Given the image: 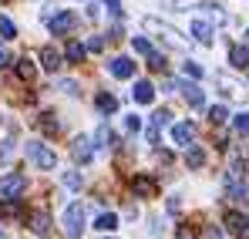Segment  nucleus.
Returning a JSON list of instances; mask_svg holds the SVG:
<instances>
[{
	"mask_svg": "<svg viewBox=\"0 0 249 239\" xmlns=\"http://www.w3.org/2000/svg\"><path fill=\"white\" fill-rule=\"evenodd\" d=\"M84 233V205L81 202H71L64 209V236L68 239H78Z\"/></svg>",
	"mask_w": 249,
	"mask_h": 239,
	"instance_id": "f257e3e1",
	"label": "nucleus"
},
{
	"mask_svg": "<svg viewBox=\"0 0 249 239\" xmlns=\"http://www.w3.org/2000/svg\"><path fill=\"white\" fill-rule=\"evenodd\" d=\"M24 148H27V159L34 162L37 168H44V172H51V168L57 165V155H54V148H47V145H41V142H27Z\"/></svg>",
	"mask_w": 249,
	"mask_h": 239,
	"instance_id": "f03ea898",
	"label": "nucleus"
},
{
	"mask_svg": "<svg viewBox=\"0 0 249 239\" xmlns=\"http://www.w3.org/2000/svg\"><path fill=\"white\" fill-rule=\"evenodd\" d=\"M145 31H152V34H162V37H165L172 47H182V51H185V40H182V34H178V31H172L168 24H159L155 17H145Z\"/></svg>",
	"mask_w": 249,
	"mask_h": 239,
	"instance_id": "7ed1b4c3",
	"label": "nucleus"
},
{
	"mask_svg": "<svg viewBox=\"0 0 249 239\" xmlns=\"http://www.w3.org/2000/svg\"><path fill=\"white\" fill-rule=\"evenodd\" d=\"M20 192H27V175L20 172L0 175V196H20Z\"/></svg>",
	"mask_w": 249,
	"mask_h": 239,
	"instance_id": "20e7f679",
	"label": "nucleus"
},
{
	"mask_svg": "<svg viewBox=\"0 0 249 239\" xmlns=\"http://www.w3.org/2000/svg\"><path fill=\"white\" fill-rule=\"evenodd\" d=\"M226 229L236 239H249V216L246 212H226Z\"/></svg>",
	"mask_w": 249,
	"mask_h": 239,
	"instance_id": "39448f33",
	"label": "nucleus"
},
{
	"mask_svg": "<svg viewBox=\"0 0 249 239\" xmlns=\"http://www.w3.org/2000/svg\"><path fill=\"white\" fill-rule=\"evenodd\" d=\"M47 24H51V34H54V37H61V34H68V31L78 24V17H74L71 10H57V14H54Z\"/></svg>",
	"mask_w": 249,
	"mask_h": 239,
	"instance_id": "423d86ee",
	"label": "nucleus"
},
{
	"mask_svg": "<svg viewBox=\"0 0 249 239\" xmlns=\"http://www.w3.org/2000/svg\"><path fill=\"white\" fill-rule=\"evenodd\" d=\"M168 121H172V111H165V108L152 115V125H148V131H145L148 145H159V138H162V128H165Z\"/></svg>",
	"mask_w": 249,
	"mask_h": 239,
	"instance_id": "0eeeda50",
	"label": "nucleus"
},
{
	"mask_svg": "<svg viewBox=\"0 0 249 239\" xmlns=\"http://www.w3.org/2000/svg\"><path fill=\"white\" fill-rule=\"evenodd\" d=\"M175 88L185 94V101H189L192 108H202V105H206V94H202V88H199L196 81H175Z\"/></svg>",
	"mask_w": 249,
	"mask_h": 239,
	"instance_id": "6e6552de",
	"label": "nucleus"
},
{
	"mask_svg": "<svg viewBox=\"0 0 249 239\" xmlns=\"http://www.w3.org/2000/svg\"><path fill=\"white\" fill-rule=\"evenodd\" d=\"M131 192H135L138 199H152V196L159 192V182H155L152 175H135V179H131Z\"/></svg>",
	"mask_w": 249,
	"mask_h": 239,
	"instance_id": "1a4fd4ad",
	"label": "nucleus"
},
{
	"mask_svg": "<svg viewBox=\"0 0 249 239\" xmlns=\"http://www.w3.org/2000/svg\"><path fill=\"white\" fill-rule=\"evenodd\" d=\"M71 155H74V162H78V165H88V162H91V155H94V148H91V138L78 135V138L71 142Z\"/></svg>",
	"mask_w": 249,
	"mask_h": 239,
	"instance_id": "9d476101",
	"label": "nucleus"
},
{
	"mask_svg": "<svg viewBox=\"0 0 249 239\" xmlns=\"http://www.w3.org/2000/svg\"><path fill=\"white\" fill-rule=\"evenodd\" d=\"M192 138H196V125H192V121H178V125L172 128V142H175V145L189 148V145H192Z\"/></svg>",
	"mask_w": 249,
	"mask_h": 239,
	"instance_id": "9b49d317",
	"label": "nucleus"
},
{
	"mask_svg": "<svg viewBox=\"0 0 249 239\" xmlns=\"http://www.w3.org/2000/svg\"><path fill=\"white\" fill-rule=\"evenodd\" d=\"M24 216V205L17 196H7V199H0V219H20Z\"/></svg>",
	"mask_w": 249,
	"mask_h": 239,
	"instance_id": "f8f14e48",
	"label": "nucleus"
},
{
	"mask_svg": "<svg viewBox=\"0 0 249 239\" xmlns=\"http://www.w3.org/2000/svg\"><path fill=\"white\" fill-rule=\"evenodd\" d=\"M131 98H135L138 105H152V101H155V88H152V81H135Z\"/></svg>",
	"mask_w": 249,
	"mask_h": 239,
	"instance_id": "ddd939ff",
	"label": "nucleus"
},
{
	"mask_svg": "<svg viewBox=\"0 0 249 239\" xmlns=\"http://www.w3.org/2000/svg\"><path fill=\"white\" fill-rule=\"evenodd\" d=\"M108 71H111V74H115V78H131V74H135V61H131V57H115V61H111V64H108Z\"/></svg>",
	"mask_w": 249,
	"mask_h": 239,
	"instance_id": "4468645a",
	"label": "nucleus"
},
{
	"mask_svg": "<svg viewBox=\"0 0 249 239\" xmlns=\"http://www.w3.org/2000/svg\"><path fill=\"white\" fill-rule=\"evenodd\" d=\"M94 105H98L101 115H115V111H118V98H115V94H105V91L94 98Z\"/></svg>",
	"mask_w": 249,
	"mask_h": 239,
	"instance_id": "2eb2a0df",
	"label": "nucleus"
},
{
	"mask_svg": "<svg viewBox=\"0 0 249 239\" xmlns=\"http://www.w3.org/2000/svg\"><path fill=\"white\" fill-rule=\"evenodd\" d=\"M31 229L44 239L51 236V219H47V212H34V216H31Z\"/></svg>",
	"mask_w": 249,
	"mask_h": 239,
	"instance_id": "dca6fc26",
	"label": "nucleus"
},
{
	"mask_svg": "<svg viewBox=\"0 0 249 239\" xmlns=\"http://www.w3.org/2000/svg\"><path fill=\"white\" fill-rule=\"evenodd\" d=\"M41 61H44V68H47V71H61V68H64V64H61L64 57H61L54 47H44V51H41Z\"/></svg>",
	"mask_w": 249,
	"mask_h": 239,
	"instance_id": "f3484780",
	"label": "nucleus"
},
{
	"mask_svg": "<svg viewBox=\"0 0 249 239\" xmlns=\"http://www.w3.org/2000/svg\"><path fill=\"white\" fill-rule=\"evenodd\" d=\"M64 57H68L71 64H81L84 57H88V47H84L81 40H71V44H68V51H64Z\"/></svg>",
	"mask_w": 249,
	"mask_h": 239,
	"instance_id": "a211bd4d",
	"label": "nucleus"
},
{
	"mask_svg": "<svg viewBox=\"0 0 249 239\" xmlns=\"http://www.w3.org/2000/svg\"><path fill=\"white\" fill-rule=\"evenodd\" d=\"M229 64L232 68H249V47H229Z\"/></svg>",
	"mask_w": 249,
	"mask_h": 239,
	"instance_id": "6ab92c4d",
	"label": "nucleus"
},
{
	"mask_svg": "<svg viewBox=\"0 0 249 239\" xmlns=\"http://www.w3.org/2000/svg\"><path fill=\"white\" fill-rule=\"evenodd\" d=\"M94 229H101V233H111V229H118V216H115V212H101V216L94 219Z\"/></svg>",
	"mask_w": 249,
	"mask_h": 239,
	"instance_id": "aec40b11",
	"label": "nucleus"
},
{
	"mask_svg": "<svg viewBox=\"0 0 249 239\" xmlns=\"http://www.w3.org/2000/svg\"><path fill=\"white\" fill-rule=\"evenodd\" d=\"M37 125H41V131H44V135H57V128H61V125H57V115H54V111H44L41 118H37Z\"/></svg>",
	"mask_w": 249,
	"mask_h": 239,
	"instance_id": "412c9836",
	"label": "nucleus"
},
{
	"mask_svg": "<svg viewBox=\"0 0 249 239\" xmlns=\"http://www.w3.org/2000/svg\"><path fill=\"white\" fill-rule=\"evenodd\" d=\"M185 162H189V168H202V165H206V152H202L199 145H189V152H185Z\"/></svg>",
	"mask_w": 249,
	"mask_h": 239,
	"instance_id": "4be33fe9",
	"label": "nucleus"
},
{
	"mask_svg": "<svg viewBox=\"0 0 249 239\" xmlns=\"http://www.w3.org/2000/svg\"><path fill=\"white\" fill-rule=\"evenodd\" d=\"M17 74H20L24 81H34V78H37V68H34V61H31V57H20V61H17Z\"/></svg>",
	"mask_w": 249,
	"mask_h": 239,
	"instance_id": "5701e85b",
	"label": "nucleus"
},
{
	"mask_svg": "<svg viewBox=\"0 0 249 239\" xmlns=\"http://www.w3.org/2000/svg\"><path fill=\"white\" fill-rule=\"evenodd\" d=\"M192 34H196V40L209 44V40H212V27H209L206 20H192Z\"/></svg>",
	"mask_w": 249,
	"mask_h": 239,
	"instance_id": "b1692460",
	"label": "nucleus"
},
{
	"mask_svg": "<svg viewBox=\"0 0 249 239\" xmlns=\"http://www.w3.org/2000/svg\"><path fill=\"white\" fill-rule=\"evenodd\" d=\"M98 148H115V135H111V128H108V125H101V128H98Z\"/></svg>",
	"mask_w": 249,
	"mask_h": 239,
	"instance_id": "393cba45",
	"label": "nucleus"
},
{
	"mask_svg": "<svg viewBox=\"0 0 249 239\" xmlns=\"http://www.w3.org/2000/svg\"><path fill=\"white\" fill-rule=\"evenodd\" d=\"M0 37H3V40L17 37V27H14V20H10V17H3V14H0Z\"/></svg>",
	"mask_w": 249,
	"mask_h": 239,
	"instance_id": "a878e982",
	"label": "nucleus"
},
{
	"mask_svg": "<svg viewBox=\"0 0 249 239\" xmlns=\"http://www.w3.org/2000/svg\"><path fill=\"white\" fill-rule=\"evenodd\" d=\"M232 128H236V135H243V138H249V115L243 111V115H236V121H232Z\"/></svg>",
	"mask_w": 249,
	"mask_h": 239,
	"instance_id": "bb28decb",
	"label": "nucleus"
},
{
	"mask_svg": "<svg viewBox=\"0 0 249 239\" xmlns=\"http://www.w3.org/2000/svg\"><path fill=\"white\" fill-rule=\"evenodd\" d=\"M182 71H185V78H192V81H202V68H199L196 61H185V64H182Z\"/></svg>",
	"mask_w": 249,
	"mask_h": 239,
	"instance_id": "cd10ccee",
	"label": "nucleus"
},
{
	"mask_svg": "<svg viewBox=\"0 0 249 239\" xmlns=\"http://www.w3.org/2000/svg\"><path fill=\"white\" fill-rule=\"evenodd\" d=\"M131 47H135V54H145V57L155 51V47H152V44H148L145 37H131Z\"/></svg>",
	"mask_w": 249,
	"mask_h": 239,
	"instance_id": "c85d7f7f",
	"label": "nucleus"
},
{
	"mask_svg": "<svg viewBox=\"0 0 249 239\" xmlns=\"http://www.w3.org/2000/svg\"><path fill=\"white\" fill-rule=\"evenodd\" d=\"M226 118H229V111H226L222 105H215V108H209V121H212V125H222Z\"/></svg>",
	"mask_w": 249,
	"mask_h": 239,
	"instance_id": "c756f323",
	"label": "nucleus"
},
{
	"mask_svg": "<svg viewBox=\"0 0 249 239\" xmlns=\"http://www.w3.org/2000/svg\"><path fill=\"white\" fill-rule=\"evenodd\" d=\"M148 68H152V71H165V57L152 51V54H148Z\"/></svg>",
	"mask_w": 249,
	"mask_h": 239,
	"instance_id": "7c9ffc66",
	"label": "nucleus"
},
{
	"mask_svg": "<svg viewBox=\"0 0 249 239\" xmlns=\"http://www.w3.org/2000/svg\"><path fill=\"white\" fill-rule=\"evenodd\" d=\"M206 10H209V17H212L215 24H226V14H222V7H215V3H209Z\"/></svg>",
	"mask_w": 249,
	"mask_h": 239,
	"instance_id": "2f4dec72",
	"label": "nucleus"
},
{
	"mask_svg": "<svg viewBox=\"0 0 249 239\" xmlns=\"http://www.w3.org/2000/svg\"><path fill=\"white\" fill-rule=\"evenodd\" d=\"M81 175H78V172H68V175H64V185H68V189H81Z\"/></svg>",
	"mask_w": 249,
	"mask_h": 239,
	"instance_id": "473e14b6",
	"label": "nucleus"
},
{
	"mask_svg": "<svg viewBox=\"0 0 249 239\" xmlns=\"http://www.w3.org/2000/svg\"><path fill=\"white\" fill-rule=\"evenodd\" d=\"M124 128H128V131H142V118H138V115H128V118H124Z\"/></svg>",
	"mask_w": 249,
	"mask_h": 239,
	"instance_id": "72a5a7b5",
	"label": "nucleus"
},
{
	"mask_svg": "<svg viewBox=\"0 0 249 239\" xmlns=\"http://www.w3.org/2000/svg\"><path fill=\"white\" fill-rule=\"evenodd\" d=\"M101 3L108 7V14H111V17H122V3H118V0H101Z\"/></svg>",
	"mask_w": 249,
	"mask_h": 239,
	"instance_id": "f704fd0d",
	"label": "nucleus"
},
{
	"mask_svg": "<svg viewBox=\"0 0 249 239\" xmlns=\"http://www.w3.org/2000/svg\"><path fill=\"white\" fill-rule=\"evenodd\" d=\"M57 88H61L64 94H78V84H74V81H57Z\"/></svg>",
	"mask_w": 249,
	"mask_h": 239,
	"instance_id": "c9c22d12",
	"label": "nucleus"
},
{
	"mask_svg": "<svg viewBox=\"0 0 249 239\" xmlns=\"http://www.w3.org/2000/svg\"><path fill=\"white\" fill-rule=\"evenodd\" d=\"M105 47V37H91L88 40V51H101Z\"/></svg>",
	"mask_w": 249,
	"mask_h": 239,
	"instance_id": "e433bc0d",
	"label": "nucleus"
},
{
	"mask_svg": "<svg viewBox=\"0 0 249 239\" xmlns=\"http://www.w3.org/2000/svg\"><path fill=\"white\" fill-rule=\"evenodd\" d=\"M7 61H10V54L3 51V44H0V68H7Z\"/></svg>",
	"mask_w": 249,
	"mask_h": 239,
	"instance_id": "4c0bfd02",
	"label": "nucleus"
},
{
	"mask_svg": "<svg viewBox=\"0 0 249 239\" xmlns=\"http://www.w3.org/2000/svg\"><path fill=\"white\" fill-rule=\"evenodd\" d=\"M178 239H196V236H192L189 229H178Z\"/></svg>",
	"mask_w": 249,
	"mask_h": 239,
	"instance_id": "58836bf2",
	"label": "nucleus"
},
{
	"mask_svg": "<svg viewBox=\"0 0 249 239\" xmlns=\"http://www.w3.org/2000/svg\"><path fill=\"white\" fill-rule=\"evenodd\" d=\"M0 239H7V236H3V233H0Z\"/></svg>",
	"mask_w": 249,
	"mask_h": 239,
	"instance_id": "ea45409f",
	"label": "nucleus"
},
{
	"mask_svg": "<svg viewBox=\"0 0 249 239\" xmlns=\"http://www.w3.org/2000/svg\"><path fill=\"white\" fill-rule=\"evenodd\" d=\"M246 37H249V34H246Z\"/></svg>",
	"mask_w": 249,
	"mask_h": 239,
	"instance_id": "a19ab883",
	"label": "nucleus"
}]
</instances>
